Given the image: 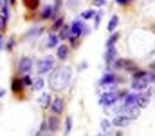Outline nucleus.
<instances>
[{
    "mask_svg": "<svg viewBox=\"0 0 155 136\" xmlns=\"http://www.w3.org/2000/svg\"><path fill=\"white\" fill-rule=\"evenodd\" d=\"M72 80V71L71 67H54L49 73V85L56 91L67 89V85Z\"/></svg>",
    "mask_w": 155,
    "mask_h": 136,
    "instance_id": "1",
    "label": "nucleus"
},
{
    "mask_svg": "<svg viewBox=\"0 0 155 136\" xmlns=\"http://www.w3.org/2000/svg\"><path fill=\"white\" fill-rule=\"evenodd\" d=\"M126 94V91H119V89H107L101 96H99V105L105 109L114 107L117 102H121V98Z\"/></svg>",
    "mask_w": 155,
    "mask_h": 136,
    "instance_id": "2",
    "label": "nucleus"
},
{
    "mask_svg": "<svg viewBox=\"0 0 155 136\" xmlns=\"http://www.w3.org/2000/svg\"><path fill=\"white\" fill-rule=\"evenodd\" d=\"M153 80H155V75H153V69H152V71H148V75H146V76L134 80V82H132V89H130V91L143 92V91L150 89V87L153 85Z\"/></svg>",
    "mask_w": 155,
    "mask_h": 136,
    "instance_id": "3",
    "label": "nucleus"
},
{
    "mask_svg": "<svg viewBox=\"0 0 155 136\" xmlns=\"http://www.w3.org/2000/svg\"><path fill=\"white\" fill-rule=\"evenodd\" d=\"M121 82V78L117 76L114 71H107V73H103V76L99 78V82H97V85L101 87V89H117L116 85Z\"/></svg>",
    "mask_w": 155,
    "mask_h": 136,
    "instance_id": "4",
    "label": "nucleus"
},
{
    "mask_svg": "<svg viewBox=\"0 0 155 136\" xmlns=\"http://www.w3.org/2000/svg\"><path fill=\"white\" fill-rule=\"evenodd\" d=\"M54 67H56V58H54V56H45V58L38 60V64H36V73H38V76H45V75H49Z\"/></svg>",
    "mask_w": 155,
    "mask_h": 136,
    "instance_id": "5",
    "label": "nucleus"
},
{
    "mask_svg": "<svg viewBox=\"0 0 155 136\" xmlns=\"http://www.w3.org/2000/svg\"><path fill=\"white\" fill-rule=\"evenodd\" d=\"M35 67V60L31 56H24L18 60L16 64V76H24V75H29Z\"/></svg>",
    "mask_w": 155,
    "mask_h": 136,
    "instance_id": "6",
    "label": "nucleus"
},
{
    "mask_svg": "<svg viewBox=\"0 0 155 136\" xmlns=\"http://www.w3.org/2000/svg\"><path fill=\"white\" fill-rule=\"evenodd\" d=\"M69 29H71V37H74V38H81V37H85V31H88V27L85 26V20H81V18H76V20H72L71 24H69Z\"/></svg>",
    "mask_w": 155,
    "mask_h": 136,
    "instance_id": "7",
    "label": "nucleus"
},
{
    "mask_svg": "<svg viewBox=\"0 0 155 136\" xmlns=\"http://www.w3.org/2000/svg\"><path fill=\"white\" fill-rule=\"evenodd\" d=\"M49 109H51V113H52L54 116H61V113L65 111V100H63L61 96H56V98H52V100H51V105H49Z\"/></svg>",
    "mask_w": 155,
    "mask_h": 136,
    "instance_id": "8",
    "label": "nucleus"
},
{
    "mask_svg": "<svg viewBox=\"0 0 155 136\" xmlns=\"http://www.w3.org/2000/svg\"><path fill=\"white\" fill-rule=\"evenodd\" d=\"M134 118L130 116V114H126V113H117L116 118L110 122L114 127H119V129H123V127H126V125H130V122H132Z\"/></svg>",
    "mask_w": 155,
    "mask_h": 136,
    "instance_id": "9",
    "label": "nucleus"
},
{
    "mask_svg": "<svg viewBox=\"0 0 155 136\" xmlns=\"http://www.w3.org/2000/svg\"><path fill=\"white\" fill-rule=\"evenodd\" d=\"M69 53H71V47L67 44H58V47H56V60H60V62H65L67 58H69Z\"/></svg>",
    "mask_w": 155,
    "mask_h": 136,
    "instance_id": "10",
    "label": "nucleus"
},
{
    "mask_svg": "<svg viewBox=\"0 0 155 136\" xmlns=\"http://www.w3.org/2000/svg\"><path fill=\"white\" fill-rule=\"evenodd\" d=\"M56 15H58V11L54 9V5H45V7H41V11H40V20H41V22L52 20Z\"/></svg>",
    "mask_w": 155,
    "mask_h": 136,
    "instance_id": "11",
    "label": "nucleus"
},
{
    "mask_svg": "<svg viewBox=\"0 0 155 136\" xmlns=\"http://www.w3.org/2000/svg\"><path fill=\"white\" fill-rule=\"evenodd\" d=\"M45 124H47V131H49V134H54L56 131H58V127H60V116H47L45 118Z\"/></svg>",
    "mask_w": 155,
    "mask_h": 136,
    "instance_id": "12",
    "label": "nucleus"
},
{
    "mask_svg": "<svg viewBox=\"0 0 155 136\" xmlns=\"http://www.w3.org/2000/svg\"><path fill=\"white\" fill-rule=\"evenodd\" d=\"M24 84H22V80H20V76H13V80H11V91L15 92V94H22L24 92Z\"/></svg>",
    "mask_w": 155,
    "mask_h": 136,
    "instance_id": "13",
    "label": "nucleus"
},
{
    "mask_svg": "<svg viewBox=\"0 0 155 136\" xmlns=\"http://www.w3.org/2000/svg\"><path fill=\"white\" fill-rule=\"evenodd\" d=\"M103 58H105V64H107V65H110V64L117 58V49H116V47H107V51H105V56H103Z\"/></svg>",
    "mask_w": 155,
    "mask_h": 136,
    "instance_id": "14",
    "label": "nucleus"
},
{
    "mask_svg": "<svg viewBox=\"0 0 155 136\" xmlns=\"http://www.w3.org/2000/svg\"><path fill=\"white\" fill-rule=\"evenodd\" d=\"M51 100H52V96H51L49 92L41 91V94H40V98H38L40 107H41V109H49V105H51Z\"/></svg>",
    "mask_w": 155,
    "mask_h": 136,
    "instance_id": "15",
    "label": "nucleus"
},
{
    "mask_svg": "<svg viewBox=\"0 0 155 136\" xmlns=\"http://www.w3.org/2000/svg\"><path fill=\"white\" fill-rule=\"evenodd\" d=\"M43 87H45V78H43V76H36V78H33V82H31V89L41 92Z\"/></svg>",
    "mask_w": 155,
    "mask_h": 136,
    "instance_id": "16",
    "label": "nucleus"
},
{
    "mask_svg": "<svg viewBox=\"0 0 155 136\" xmlns=\"http://www.w3.org/2000/svg\"><path fill=\"white\" fill-rule=\"evenodd\" d=\"M52 20H54V22H52V26H51V33H58V31H60V27L65 24V18H63V15H61V16H60V15H56Z\"/></svg>",
    "mask_w": 155,
    "mask_h": 136,
    "instance_id": "17",
    "label": "nucleus"
},
{
    "mask_svg": "<svg viewBox=\"0 0 155 136\" xmlns=\"http://www.w3.org/2000/svg\"><path fill=\"white\" fill-rule=\"evenodd\" d=\"M56 35H58L60 42H65V40H69V37H71V29H69V24H63Z\"/></svg>",
    "mask_w": 155,
    "mask_h": 136,
    "instance_id": "18",
    "label": "nucleus"
},
{
    "mask_svg": "<svg viewBox=\"0 0 155 136\" xmlns=\"http://www.w3.org/2000/svg\"><path fill=\"white\" fill-rule=\"evenodd\" d=\"M41 33H43V27H41V26H35V27H31V29L25 33V38H27V40H31V38H38Z\"/></svg>",
    "mask_w": 155,
    "mask_h": 136,
    "instance_id": "19",
    "label": "nucleus"
},
{
    "mask_svg": "<svg viewBox=\"0 0 155 136\" xmlns=\"http://www.w3.org/2000/svg\"><path fill=\"white\" fill-rule=\"evenodd\" d=\"M58 44H60L58 35H56V33H49V35H47V44H45V45H47L49 49H56Z\"/></svg>",
    "mask_w": 155,
    "mask_h": 136,
    "instance_id": "20",
    "label": "nucleus"
},
{
    "mask_svg": "<svg viewBox=\"0 0 155 136\" xmlns=\"http://www.w3.org/2000/svg\"><path fill=\"white\" fill-rule=\"evenodd\" d=\"M117 26H119V16H117V15H112V16H110V20H108L107 31H108V33H114V31L117 29Z\"/></svg>",
    "mask_w": 155,
    "mask_h": 136,
    "instance_id": "21",
    "label": "nucleus"
},
{
    "mask_svg": "<svg viewBox=\"0 0 155 136\" xmlns=\"http://www.w3.org/2000/svg\"><path fill=\"white\" fill-rule=\"evenodd\" d=\"M119 33L114 31V33H110V37H108V40L105 42V47H116V42H119Z\"/></svg>",
    "mask_w": 155,
    "mask_h": 136,
    "instance_id": "22",
    "label": "nucleus"
},
{
    "mask_svg": "<svg viewBox=\"0 0 155 136\" xmlns=\"http://www.w3.org/2000/svg\"><path fill=\"white\" fill-rule=\"evenodd\" d=\"M72 131V116L65 118V125H63V136H69Z\"/></svg>",
    "mask_w": 155,
    "mask_h": 136,
    "instance_id": "23",
    "label": "nucleus"
},
{
    "mask_svg": "<svg viewBox=\"0 0 155 136\" xmlns=\"http://www.w3.org/2000/svg\"><path fill=\"white\" fill-rule=\"evenodd\" d=\"M24 4L29 11H36L40 7V0H24Z\"/></svg>",
    "mask_w": 155,
    "mask_h": 136,
    "instance_id": "24",
    "label": "nucleus"
},
{
    "mask_svg": "<svg viewBox=\"0 0 155 136\" xmlns=\"http://www.w3.org/2000/svg\"><path fill=\"white\" fill-rule=\"evenodd\" d=\"M94 15H96V11H94V9H85V11L81 13V16H79V18H81V20H92V18H94Z\"/></svg>",
    "mask_w": 155,
    "mask_h": 136,
    "instance_id": "25",
    "label": "nucleus"
},
{
    "mask_svg": "<svg viewBox=\"0 0 155 136\" xmlns=\"http://www.w3.org/2000/svg\"><path fill=\"white\" fill-rule=\"evenodd\" d=\"M20 80H22V84H24V87H31V82H33V76H31V73H29V75H24V76H20Z\"/></svg>",
    "mask_w": 155,
    "mask_h": 136,
    "instance_id": "26",
    "label": "nucleus"
},
{
    "mask_svg": "<svg viewBox=\"0 0 155 136\" xmlns=\"http://www.w3.org/2000/svg\"><path fill=\"white\" fill-rule=\"evenodd\" d=\"M146 75H148V71H144V69H135V71L132 73L134 80H137V78H143V76H146Z\"/></svg>",
    "mask_w": 155,
    "mask_h": 136,
    "instance_id": "27",
    "label": "nucleus"
},
{
    "mask_svg": "<svg viewBox=\"0 0 155 136\" xmlns=\"http://www.w3.org/2000/svg\"><path fill=\"white\" fill-rule=\"evenodd\" d=\"M15 45H16V40H15V38H9V40L4 44V49H5V51H13Z\"/></svg>",
    "mask_w": 155,
    "mask_h": 136,
    "instance_id": "28",
    "label": "nucleus"
},
{
    "mask_svg": "<svg viewBox=\"0 0 155 136\" xmlns=\"http://www.w3.org/2000/svg\"><path fill=\"white\" fill-rule=\"evenodd\" d=\"M110 127H112L110 120H101V129H103V133H110Z\"/></svg>",
    "mask_w": 155,
    "mask_h": 136,
    "instance_id": "29",
    "label": "nucleus"
},
{
    "mask_svg": "<svg viewBox=\"0 0 155 136\" xmlns=\"http://www.w3.org/2000/svg\"><path fill=\"white\" fill-rule=\"evenodd\" d=\"M45 133H47V124H45V120L40 124V129L38 133H36V136H45Z\"/></svg>",
    "mask_w": 155,
    "mask_h": 136,
    "instance_id": "30",
    "label": "nucleus"
},
{
    "mask_svg": "<svg viewBox=\"0 0 155 136\" xmlns=\"http://www.w3.org/2000/svg\"><path fill=\"white\" fill-rule=\"evenodd\" d=\"M101 18H103V13H101V11H97V13L94 15V18H92V20H94V27H97V26H99Z\"/></svg>",
    "mask_w": 155,
    "mask_h": 136,
    "instance_id": "31",
    "label": "nucleus"
},
{
    "mask_svg": "<svg viewBox=\"0 0 155 136\" xmlns=\"http://www.w3.org/2000/svg\"><path fill=\"white\" fill-rule=\"evenodd\" d=\"M78 42H79V40H78V38H74V37H69V47H71V49H74V47H78Z\"/></svg>",
    "mask_w": 155,
    "mask_h": 136,
    "instance_id": "32",
    "label": "nucleus"
},
{
    "mask_svg": "<svg viewBox=\"0 0 155 136\" xmlns=\"http://www.w3.org/2000/svg\"><path fill=\"white\" fill-rule=\"evenodd\" d=\"M134 0H116V4L117 5H130Z\"/></svg>",
    "mask_w": 155,
    "mask_h": 136,
    "instance_id": "33",
    "label": "nucleus"
},
{
    "mask_svg": "<svg viewBox=\"0 0 155 136\" xmlns=\"http://www.w3.org/2000/svg\"><path fill=\"white\" fill-rule=\"evenodd\" d=\"M94 5L96 7H103V5H107V0H94Z\"/></svg>",
    "mask_w": 155,
    "mask_h": 136,
    "instance_id": "34",
    "label": "nucleus"
},
{
    "mask_svg": "<svg viewBox=\"0 0 155 136\" xmlns=\"http://www.w3.org/2000/svg\"><path fill=\"white\" fill-rule=\"evenodd\" d=\"M4 44H5V40H4V35L0 33V51H4Z\"/></svg>",
    "mask_w": 155,
    "mask_h": 136,
    "instance_id": "35",
    "label": "nucleus"
},
{
    "mask_svg": "<svg viewBox=\"0 0 155 136\" xmlns=\"http://www.w3.org/2000/svg\"><path fill=\"white\" fill-rule=\"evenodd\" d=\"M61 2H63V0H54V9H56V11L60 9V5H61Z\"/></svg>",
    "mask_w": 155,
    "mask_h": 136,
    "instance_id": "36",
    "label": "nucleus"
},
{
    "mask_svg": "<svg viewBox=\"0 0 155 136\" xmlns=\"http://www.w3.org/2000/svg\"><path fill=\"white\" fill-rule=\"evenodd\" d=\"M4 94H5V91H4V87H0V98H2Z\"/></svg>",
    "mask_w": 155,
    "mask_h": 136,
    "instance_id": "37",
    "label": "nucleus"
},
{
    "mask_svg": "<svg viewBox=\"0 0 155 136\" xmlns=\"http://www.w3.org/2000/svg\"><path fill=\"white\" fill-rule=\"evenodd\" d=\"M7 2H9V5H15L16 4V0H7Z\"/></svg>",
    "mask_w": 155,
    "mask_h": 136,
    "instance_id": "38",
    "label": "nucleus"
},
{
    "mask_svg": "<svg viewBox=\"0 0 155 136\" xmlns=\"http://www.w3.org/2000/svg\"><path fill=\"white\" fill-rule=\"evenodd\" d=\"M97 136H108V133H103V131H101V133H99Z\"/></svg>",
    "mask_w": 155,
    "mask_h": 136,
    "instance_id": "39",
    "label": "nucleus"
},
{
    "mask_svg": "<svg viewBox=\"0 0 155 136\" xmlns=\"http://www.w3.org/2000/svg\"><path fill=\"white\" fill-rule=\"evenodd\" d=\"M116 136H123V133H121V131H117V133H116Z\"/></svg>",
    "mask_w": 155,
    "mask_h": 136,
    "instance_id": "40",
    "label": "nucleus"
}]
</instances>
